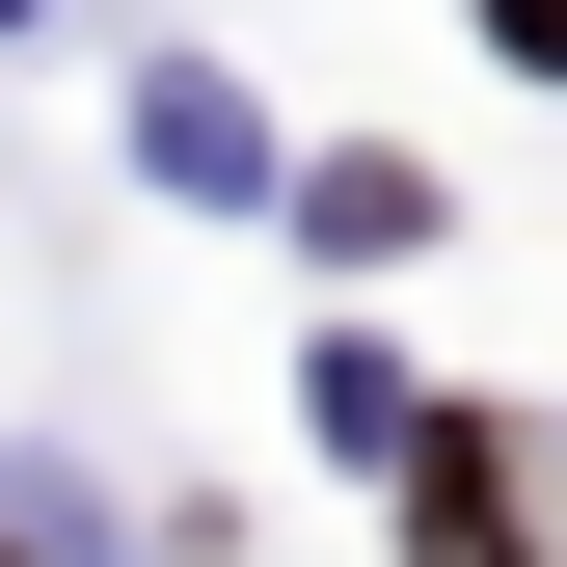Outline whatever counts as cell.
I'll return each instance as SVG.
<instances>
[{
    "instance_id": "obj_1",
    "label": "cell",
    "mask_w": 567,
    "mask_h": 567,
    "mask_svg": "<svg viewBox=\"0 0 567 567\" xmlns=\"http://www.w3.org/2000/svg\"><path fill=\"white\" fill-rule=\"evenodd\" d=\"M405 514H433V567H514V460H486V405H405Z\"/></svg>"
}]
</instances>
